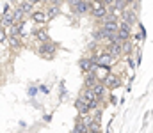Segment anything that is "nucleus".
Segmentation results:
<instances>
[{
	"label": "nucleus",
	"instance_id": "nucleus-10",
	"mask_svg": "<svg viewBox=\"0 0 153 133\" xmlns=\"http://www.w3.org/2000/svg\"><path fill=\"white\" fill-rule=\"evenodd\" d=\"M75 107H76V110H78V114H80V115H89V112H91V110H89V107H87L80 98L75 99Z\"/></svg>",
	"mask_w": 153,
	"mask_h": 133
},
{
	"label": "nucleus",
	"instance_id": "nucleus-12",
	"mask_svg": "<svg viewBox=\"0 0 153 133\" xmlns=\"http://www.w3.org/2000/svg\"><path fill=\"white\" fill-rule=\"evenodd\" d=\"M34 37L38 39L39 43H45V41H48V32H46V29H39L34 32Z\"/></svg>",
	"mask_w": 153,
	"mask_h": 133
},
{
	"label": "nucleus",
	"instance_id": "nucleus-14",
	"mask_svg": "<svg viewBox=\"0 0 153 133\" xmlns=\"http://www.w3.org/2000/svg\"><path fill=\"white\" fill-rule=\"evenodd\" d=\"M18 9L22 11V14H30V12H32V4H30L29 0H25V2H22V4L18 5Z\"/></svg>",
	"mask_w": 153,
	"mask_h": 133
},
{
	"label": "nucleus",
	"instance_id": "nucleus-17",
	"mask_svg": "<svg viewBox=\"0 0 153 133\" xmlns=\"http://www.w3.org/2000/svg\"><path fill=\"white\" fill-rule=\"evenodd\" d=\"M14 23V12H7L4 18H2V25L4 27H11Z\"/></svg>",
	"mask_w": 153,
	"mask_h": 133
},
{
	"label": "nucleus",
	"instance_id": "nucleus-23",
	"mask_svg": "<svg viewBox=\"0 0 153 133\" xmlns=\"http://www.w3.org/2000/svg\"><path fill=\"white\" fill-rule=\"evenodd\" d=\"M102 4H103V5H107V7H109V5H112V0H102Z\"/></svg>",
	"mask_w": 153,
	"mask_h": 133
},
{
	"label": "nucleus",
	"instance_id": "nucleus-11",
	"mask_svg": "<svg viewBox=\"0 0 153 133\" xmlns=\"http://www.w3.org/2000/svg\"><path fill=\"white\" fill-rule=\"evenodd\" d=\"M30 14H32V20H34L36 23H46V20H48L43 11H32Z\"/></svg>",
	"mask_w": 153,
	"mask_h": 133
},
{
	"label": "nucleus",
	"instance_id": "nucleus-9",
	"mask_svg": "<svg viewBox=\"0 0 153 133\" xmlns=\"http://www.w3.org/2000/svg\"><path fill=\"white\" fill-rule=\"evenodd\" d=\"M91 90H93V94H94L96 99H103L105 94H107V89H105V85H103L102 82H96V84L91 87Z\"/></svg>",
	"mask_w": 153,
	"mask_h": 133
},
{
	"label": "nucleus",
	"instance_id": "nucleus-4",
	"mask_svg": "<svg viewBox=\"0 0 153 133\" xmlns=\"http://www.w3.org/2000/svg\"><path fill=\"white\" fill-rule=\"evenodd\" d=\"M55 50H57V46L53 43H50V41H45V43L39 44V55H43V57H48V59H52L53 57V53H55Z\"/></svg>",
	"mask_w": 153,
	"mask_h": 133
},
{
	"label": "nucleus",
	"instance_id": "nucleus-1",
	"mask_svg": "<svg viewBox=\"0 0 153 133\" xmlns=\"http://www.w3.org/2000/svg\"><path fill=\"white\" fill-rule=\"evenodd\" d=\"M80 99L89 107V110H96V108H98V105H100V99H96V98H94L93 90H91L89 87H85L82 92H80Z\"/></svg>",
	"mask_w": 153,
	"mask_h": 133
},
{
	"label": "nucleus",
	"instance_id": "nucleus-18",
	"mask_svg": "<svg viewBox=\"0 0 153 133\" xmlns=\"http://www.w3.org/2000/svg\"><path fill=\"white\" fill-rule=\"evenodd\" d=\"M45 14H46V18H48V20L55 18V16L59 14V5H52V7H50V9H48V11H46Z\"/></svg>",
	"mask_w": 153,
	"mask_h": 133
},
{
	"label": "nucleus",
	"instance_id": "nucleus-29",
	"mask_svg": "<svg viewBox=\"0 0 153 133\" xmlns=\"http://www.w3.org/2000/svg\"><path fill=\"white\" fill-rule=\"evenodd\" d=\"M0 76H2V69H0Z\"/></svg>",
	"mask_w": 153,
	"mask_h": 133
},
{
	"label": "nucleus",
	"instance_id": "nucleus-15",
	"mask_svg": "<svg viewBox=\"0 0 153 133\" xmlns=\"http://www.w3.org/2000/svg\"><path fill=\"white\" fill-rule=\"evenodd\" d=\"M23 30V21H16L11 25V36H20Z\"/></svg>",
	"mask_w": 153,
	"mask_h": 133
},
{
	"label": "nucleus",
	"instance_id": "nucleus-27",
	"mask_svg": "<svg viewBox=\"0 0 153 133\" xmlns=\"http://www.w3.org/2000/svg\"><path fill=\"white\" fill-rule=\"evenodd\" d=\"M125 2H126V4H134L135 0H125Z\"/></svg>",
	"mask_w": 153,
	"mask_h": 133
},
{
	"label": "nucleus",
	"instance_id": "nucleus-25",
	"mask_svg": "<svg viewBox=\"0 0 153 133\" xmlns=\"http://www.w3.org/2000/svg\"><path fill=\"white\" fill-rule=\"evenodd\" d=\"M68 2H70V4H71V7H73V5H76V4H78L80 0H68Z\"/></svg>",
	"mask_w": 153,
	"mask_h": 133
},
{
	"label": "nucleus",
	"instance_id": "nucleus-19",
	"mask_svg": "<svg viewBox=\"0 0 153 133\" xmlns=\"http://www.w3.org/2000/svg\"><path fill=\"white\" fill-rule=\"evenodd\" d=\"M96 82H98V80H96V76H94V73H93V71H89V75H87V78H85V87L91 89Z\"/></svg>",
	"mask_w": 153,
	"mask_h": 133
},
{
	"label": "nucleus",
	"instance_id": "nucleus-20",
	"mask_svg": "<svg viewBox=\"0 0 153 133\" xmlns=\"http://www.w3.org/2000/svg\"><path fill=\"white\" fill-rule=\"evenodd\" d=\"M112 5H114L116 9H119V11H125L128 4H126L125 0H112Z\"/></svg>",
	"mask_w": 153,
	"mask_h": 133
},
{
	"label": "nucleus",
	"instance_id": "nucleus-26",
	"mask_svg": "<svg viewBox=\"0 0 153 133\" xmlns=\"http://www.w3.org/2000/svg\"><path fill=\"white\" fill-rule=\"evenodd\" d=\"M29 2H30V4L34 5V4H38V2H41V0H29Z\"/></svg>",
	"mask_w": 153,
	"mask_h": 133
},
{
	"label": "nucleus",
	"instance_id": "nucleus-5",
	"mask_svg": "<svg viewBox=\"0 0 153 133\" xmlns=\"http://www.w3.org/2000/svg\"><path fill=\"white\" fill-rule=\"evenodd\" d=\"M102 84L105 85V89H117L119 85H121V82H119L117 75H114V73H109V75L102 80Z\"/></svg>",
	"mask_w": 153,
	"mask_h": 133
},
{
	"label": "nucleus",
	"instance_id": "nucleus-7",
	"mask_svg": "<svg viewBox=\"0 0 153 133\" xmlns=\"http://www.w3.org/2000/svg\"><path fill=\"white\" fill-rule=\"evenodd\" d=\"M107 53L112 57V59H117L123 50H121V41H114V43H109V48H107Z\"/></svg>",
	"mask_w": 153,
	"mask_h": 133
},
{
	"label": "nucleus",
	"instance_id": "nucleus-2",
	"mask_svg": "<svg viewBox=\"0 0 153 133\" xmlns=\"http://www.w3.org/2000/svg\"><path fill=\"white\" fill-rule=\"evenodd\" d=\"M89 7H91V14L96 18V20H103L107 16V5H103L100 0H91L89 2Z\"/></svg>",
	"mask_w": 153,
	"mask_h": 133
},
{
	"label": "nucleus",
	"instance_id": "nucleus-24",
	"mask_svg": "<svg viewBox=\"0 0 153 133\" xmlns=\"http://www.w3.org/2000/svg\"><path fill=\"white\" fill-rule=\"evenodd\" d=\"M46 2H50V4H52V5H57V4H59V2H61V0H46Z\"/></svg>",
	"mask_w": 153,
	"mask_h": 133
},
{
	"label": "nucleus",
	"instance_id": "nucleus-6",
	"mask_svg": "<svg viewBox=\"0 0 153 133\" xmlns=\"http://www.w3.org/2000/svg\"><path fill=\"white\" fill-rule=\"evenodd\" d=\"M121 21H125V23H128L130 27L134 25V23H137V12L134 11V9H125L123 12H121Z\"/></svg>",
	"mask_w": 153,
	"mask_h": 133
},
{
	"label": "nucleus",
	"instance_id": "nucleus-22",
	"mask_svg": "<svg viewBox=\"0 0 153 133\" xmlns=\"http://www.w3.org/2000/svg\"><path fill=\"white\" fill-rule=\"evenodd\" d=\"M100 119H102V112H100V110H96V112H94V115H93V121H98V123H100Z\"/></svg>",
	"mask_w": 153,
	"mask_h": 133
},
{
	"label": "nucleus",
	"instance_id": "nucleus-8",
	"mask_svg": "<svg viewBox=\"0 0 153 133\" xmlns=\"http://www.w3.org/2000/svg\"><path fill=\"white\" fill-rule=\"evenodd\" d=\"M71 9H73V12H75V14H78V16H84V14H87V12L91 11L89 2H84V0H80V2H78L76 5H73Z\"/></svg>",
	"mask_w": 153,
	"mask_h": 133
},
{
	"label": "nucleus",
	"instance_id": "nucleus-28",
	"mask_svg": "<svg viewBox=\"0 0 153 133\" xmlns=\"http://www.w3.org/2000/svg\"><path fill=\"white\" fill-rule=\"evenodd\" d=\"M84 2H91V0H84Z\"/></svg>",
	"mask_w": 153,
	"mask_h": 133
},
{
	"label": "nucleus",
	"instance_id": "nucleus-3",
	"mask_svg": "<svg viewBox=\"0 0 153 133\" xmlns=\"http://www.w3.org/2000/svg\"><path fill=\"white\" fill-rule=\"evenodd\" d=\"M130 34H132V27L128 25V23H125V21H121V23H117V30H116V37H117V41H128V37H130Z\"/></svg>",
	"mask_w": 153,
	"mask_h": 133
},
{
	"label": "nucleus",
	"instance_id": "nucleus-21",
	"mask_svg": "<svg viewBox=\"0 0 153 133\" xmlns=\"http://www.w3.org/2000/svg\"><path fill=\"white\" fill-rule=\"evenodd\" d=\"M5 41H7V34L4 29H0V43H5Z\"/></svg>",
	"mask_w": 153,
	"mask_h": 133
},
{
	"label": "nucleus",
	"instance_id": "nucleus-13",
	"mask_svg": "<svg viewBox=\"0 0 153 133\" xmlns=\"http://www.w3.org/2000/svg\"><path fill=\"white\" fill-rule=\"evenodd\" d=\"M7 43H9V46L13 50H16V48H20L22 39H20V36H7Z\"/></svg>",
	"mask_w": 153,
	"mask_h": 133
},
{
	"label": "nucleus",
	"instance_id": "nucleus-16",
	"mask_svg": "<svg viewBox=\"0 0 153 133\" xmlns=\"http://www.w3.org/2000/svg\"><path fill=\"white\" fill-rule=\"evenodd\" d=\"M80 68H82V71L87 73V71H91V69L94 68V62H93L91 59H82V60H80Z\"/></svg>",
	"mask_w": 153,
	"mask_h": 133
}]
</instances>
